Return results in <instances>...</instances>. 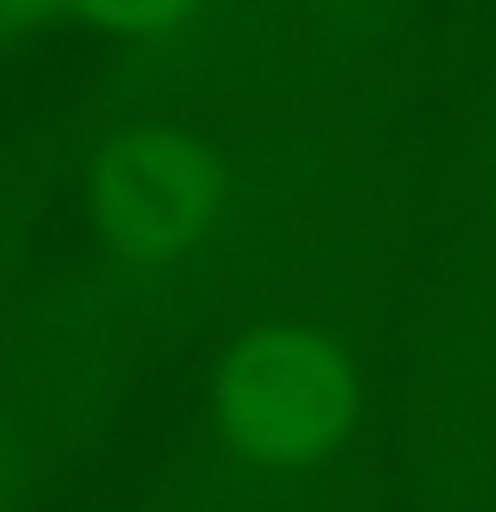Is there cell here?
I'll return each mask as SVG.
<instances>
[{
	"label": "cell",
	"instance_id": "1",
	"mask_svg": "<svg viewBox=\"0 0 496 512\" xmlns=\"http://www.w3.org/2000/svg\"><path fill=\"white\" fill-rule=\"evenodd\" d=\"M352 411V368L315 331H256L219 368V422L240 448L262 459L315 454L352 427Z\"/></svg>",
	"mask_w": 496,
	"mask_h": 512
},
{
	"label": "cell",
	"instance_id": "3",
	"mask_svg": "<svg viewBox=\"0 0 496 512\" xmlns=\"http://www.w3.org/2000/svg\"><path fill=\"white\" fill-rule=\"evenodd\" d=\"M96 22L123 27V32H160L171 22H182L192 11V0H80Z\"/></svg>",
	"mask_w": 496,
	"mask_h": 512
},
{
	"label": "cell",
	"instance_id": "4",
	"mask_svg": "<svg viewBox=\"0 0 496 512\" xmlns=\"http://www.w3.org/2000/svg\"><path fill=\"white\" fill-rule=\"evenodd\" d=\"M48 6H54V0H0V22H22V16H38Z\"/></svg>",
	"mask_w": 496,
	"mask_h": 512
},
{
	"label": "cell",
	"instance_id": "2",
	"mask_svg": "<svg viewBox=\"0 0 496 512\" xmlns=\"http://www.w3.org/2000/svg\"><path fill=\"white\" fill-rule=\"evenodd\" d=\"M208 208H214V182H208L203 155L166 128H139L118 139L96 176L102 235L112 251L134 262L176 256L203 230Z\"/></svg>",
	"mask_w": 496,
	"mask_h": 512
}]
</instances>
